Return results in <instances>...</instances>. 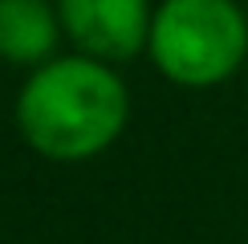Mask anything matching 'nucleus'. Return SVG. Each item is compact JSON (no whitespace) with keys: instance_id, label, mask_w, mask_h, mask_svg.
<instances>
[{"instance_id":"1","label":"nucleus","mask_w":248,"mask_h":244,"mask_svg":"<svg viewBox=\"0 0 248 244\" xmlns=\"http://www.w3.org/2000/svg\"><path fill=\"white\" fill-rule=\"evenodd\" d=\"M20 130L41 155L86 159L110 147L126 122V86L106 65L65 57L41 65L20 90Z\"/></svg>"},{"instance_id":"2","label":"nucleus","mask_w":248,"mask_h":244,"mask_svg":"<svg viewBox=\"0 0 248 244\" xmlns=\"http://www.w3.org/2000/svg\"><path fill=\"white\" fill-rule=\"evenodd\" d=\"M248 25L232 0H167L151 25V53L171 81L212 86L240 65Z\"/></svg>"},{"instance_id":"3","label":"nucleus","mask_w":248,"mask_h":244,"mask_svg":"<svg viewBox=\"0 0 248 244\" xmlns=\"http://www.w3.org/2000/svg\"><path fill=\"white\" fill-rule=\"evenodd\" d=\"M69 37L94 57H130L147 41V0H61Z\"/></svg>"},{"instance_id":"4","label":"nucleus","mask_w":248,"mask_h":244,"mask_svg":"<svg viewBox=\"0 0 248 244\" xmlns=\"http://www.w3.org/2000/svg\"><path fill=\"white\" fill-rule=\"evenodd\" d=\"M57 45V20L45 0H0V57L41 61Z\"/></svg>"}]
</instances>
